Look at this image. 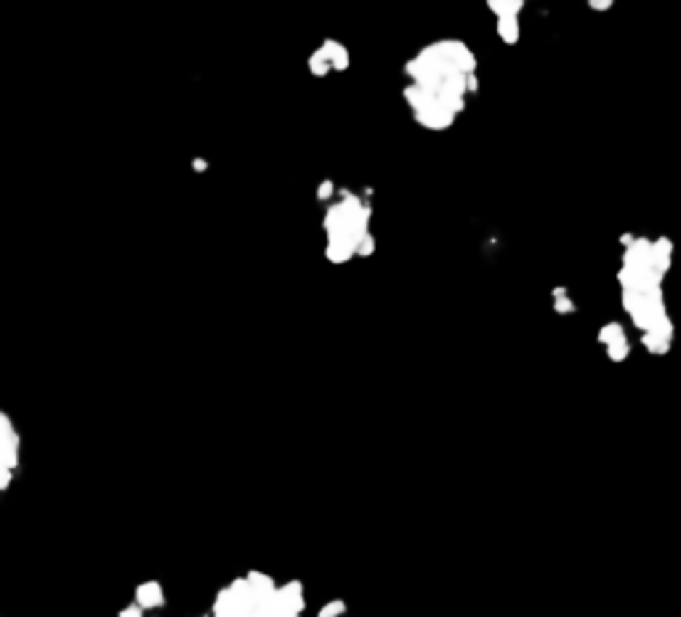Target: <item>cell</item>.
<instances>
[{
  "mask_svg": "<svg viewBox=\"0 0 681 617\" xmlns=\"http://www.w3.org/2000/svg\"><path fill=\"white\" fill-rule=\"evenodd\" d=\"M16 465H19V434L9 415L0 410V492L11 487Z\"/></svg>",
  "mask_w": 681,
  "mask_h": 617,
  "instance_id": "6da1fadb",
  "label": "cell"
},
{
  "mask_svg": "<svg viewBox=\"0 0 681 617\" xmlns=\"http://www.w3.org/2000/svg\"><path fill=\"white\" fill-rule=\"evenodd\" d=\"M490 11H495V16H498V35L500 41L506 43V46H517L519 43V11L524 9V3L522 0H514V3H498V0H492V3H487Z\"/></svg>",
  "mask_w": 681,
  "mask_h": 617,
  "instance_id": "7a4b0ae2",
  "label": "cell"
},
{
  "mask_svg": "<svg viewBox=\"0 0 681 617\" xmlns=\"http://www.w3.org/2000/svg\"><path fill=\"white\" fill-rule=\"evenodd\" d=\"M596 338H599V344L607 349V354H610L612 362H623V359H628L630 341H628V335H625V327H623L621 322L601 325V330L596 333Z\"/></svg>",
  "mask_w": 681,
  "mask_h": 617,
  "instance_id": "3957f363",
  "label": "cell"
},
{
  "mask_svg": "<svg viewBox=\"0 0 681 617\" xmlns=\"http://www.w3.org/2000/svg\"><path fill=\"white\" fill-rule=\"evenodd\" d=\"M416 115V122L418 125H423V128H428V131H445V128H450L453 122H455V112L450 110V107H445L442 102H428L426 107H421L418 112H413Z\"/></svg>",
  "mask_w": 681,
  "mask_h": 617,
  "instance_id": "277c9868",
  "label": "cell"
},
{
  "mask_svg": "<svg viewBox=\"0 0 681 617\" xmlns=\"http://www.w3.org/2000/svg\"><path fill=\"white\" fill-rule=\"evenodd\" d=\"M277 604L283 609H287V612L301 615V612H304V586H301L298 580H290V583L280 586L277 588Z\"/></svg>",
  "mask_w": 681,
  "mask_h": 617,
  "instance_id": "5b68a950",
  "label": "cell"
},
{
  "mask_svg": "<svg viewBox=\"0 0 681 617\" xmlns=\"http://www.w3.org/2000/svg\"><path fill=\"white\" fill-rule=\"evenodd\" d=\"M136 604L142 609H157L165 604V591L157 580H149V583H142L136 586Z\"/></svg>",
  "mask_w": 681,
  "mask_h": 617,
  "instance_id": "8992f818",
  "label": "cell"
},
{
  "mask_svg": "<svg viewBox=\"0 0 681 617\" xmlns=\"http://www.w3.org/2000/svg\"><path fill=\"white\" fill-rule=\"evenodd\" d=\"M325 255L330 263H346L349 258H354L357 255V245L344 240V237H327Z\"/></svg>",
  "mask_w": 681,
  "mask_h": 617,
  "instance_id": "52a82bcc",
  "label": "cell"
},
{
  "mask_svg": "<svg viewBox=\"0 0 681 617\" xmlns=\"http://www.w3.org/2000/svg\"><path fill=\"white\" fill-rule=\"evenodd\" d=\"M322 53L327 56V61H330V67L338 72L349 70V64H352V56H349V51H346V46H341L338 41H325L322 43Z\"/></svg>",
  "mask_w": 681,
  "mask_h": 617,
  "instance_id": "ba28073f",
  "label": "cell"
},
{
  "mask_svg": "<svg viewBox=\"0 0 681 617\" xmlns=\"http://www.w3.org/2000/svg\"><path fill=\"white\" fill-rule=\"evenodd\" d=\"M330 70H333V67H330L327 56L322 53V48H317V51L312 53V56H309V72H312L315 78H325V75H327Z\"/></svg>",
  "mask_w": 681,
  "mask_h": 617,
  "instance_id": "9c48e42d",
  "label": "cell"
},
{
  "mask_svg": "<svg viewBox=\"0 0 681 617\" xmlns=\"http://www.w3.org/2000/svg\"><path fill=\"white\" fill-rule=\"evenodd\" d=\"M554 309H556L559 314L575 312V304H572V298L567 295L564 288H556V290H554Z\"/></svg>",
  "mask_w": 681,
  "mask_h": 617,
  "instance_id": "30bf717a",
  "label": "cell"
},
{
  "mask_svg": "<svg viewBox=\"0 0 681 617\" xmlns=\"http://www.w3.org/2000/svg\"><path fill=\"white\" fill-rule=\"evenodd\" d=\"M344 612H346V604L341 598H336V601H327L325 607L317 612V617H341Z\"/></svg>",
  "mask_w": 681,
  "mask_h": 617,
  "instance_id": "8fae6325",
  "label": "cell"
},
{
  "mask_svg": "<svg viewBox=\"0 0 681 617\" xmlns=\"http://www.w3.org/2000/svg\"><path fill=\"white\" fill-rule=\"evenodd\" d=\"M373 253H376V237L367 234L365 240L359 243V248H357V255H373Z\"/></svg>",
  "mask_w": 681,
  "mask_h": 617,
  "instance_id": "7c38bea8",
  "label": "cell"
},
{
  "mask_svg": "<svg viewBox=\"0 0 681 617\" xmlns=\"http://www.w3.org/2000/svg\"><path fill=\"white\" fill-rule=\"evenodd\" d=\"M333 192H336V186H333V181H322L320 184V189H317V200H330L333 197Z\"/></svg>",
  "mask_w": 681,
  "mask_h": 617,
  "instance_id": "4fadbf2b",
  "label": "cell"
},
{
  "mask_svg": "<svg viewBox=\"0 0 681 617\" xmlns=\"http://www.w3.org/2000/svg\"><path fill=\"white\" fill-rule=\"evenodd\" d=\"M117 617H144V609L139 607V604H131V607H125Z\"/></svg>",
  "mask_w": 681,
  "mask_h": 617,
  "instance_id": "5bb4252c",
  "label": "cell"
},
{
  "mask_svg": "<svg viewBox=\"0 0 681 617\" xmlns=\"http://www.w3.org/2000/svg\"><path fill=\"white\" fill-rule=\"evenodd\" d=\"M588 6H591L593 11H607V9H612V3H596V0H593V3H588Z\"/></svg>",
  "mask_w": 681,
  "mask_h": 617,
  "instance_id": "9a60e30c",
  "label": "cell"
},
{
  "mask_svg": "<svg viewBox=\"0 0 681 617\" xmlns=\"http://www.w3.org/2000/svg\"><path fill=\"white\" fill-rule=\"evenodd\" d=\"M194 168H197V171H205V160H194Z\"/></svg>",
  "mask_w": 681,
  "mask_h": 617,
  "instance_id": "2e32d148",
  "label": "cell"
}]
</instances>
